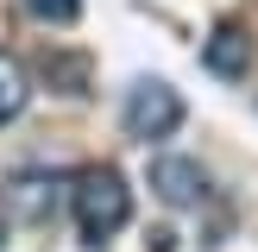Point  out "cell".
<instances>
[{"label":"cell","instance_id":"6da1fadb","mask_svg":"<svg viewBox=\"0 0 258 252\" xmlns=\"http://www.w3.org/2000/svg\"><path fill=\"white\" fill-rule=\"evenodd\" d=\"M70 202H76V227H82L88 246L113 239L126 227V214H133V196H126V183H120L113 164H88V170L70 183Z\"/></svg>","mask_w":258,"mask_h":252},{"label":"cell","instance_id":"7a4b0ae2","mask_svg":"<svg viewBox=\"0 0 258 252\" xmlns=\"http://www.w3.org/2000/svg\"><path fill=\"white\" fill-rule=\"evenodd\" d=\"M176 126H183V95L170 82H158V76L133 82V95H126V133L133 139H170Z\"/></svg>","mask_w":258,"mask_h":252},{"label":"cell","instance_id":"3957f363","mask_svg":"<svg viewBox=\"0 0 258 252\" xmlns=\"http://www.w3.org/2000/svg\"><path fill=\"white\" fill-rule=\"evenodd\" d=\"M151 189H158L170 208H189V202L208 196V170L196 158H151Z\"/></svg>","mask_w":258,"mask_h":252},{"label":"cell","instance_id":"277c9868","mask_svg":"<svg viewBox=\"0 0 258 252\" xmlns=\"http://www.w3.org/2000/svg\"><path fill=\"white\" fill-rule=\"evenodd\" d=\"M202 70L221 76V82H239V76L252 70V38L239 32V25H214V38L202 44Z\"/></svg>","mask_w":258,"mask_h":252},{"label":"cell","instance_id":"5b68a950","mask_svg":"<svg viewBox=\"0 0 258 252\" xmlns=\"http://www.w3.org/2000/svg\"><path fill=\"white\" fill-rule=\"evenodd\" d=\"M44 189H57V183H44V176H13V189H7V202L25 214V221H44L57 202H44Z\"/></svg>","mask_w":258,"mask_h":252},{"label":"cell","instance_id":"8992f818","mask_svg":"<svg viewBox=\"0 0 258 252\" xmlns=\"http://www.w3.org/2000/svg\"><path fill=\"white\" fill-rule=\"evenodd\" d=\"M25 76H19V63H0V126L7 120H19V107H25Z\"/></svg>","mask_w":258,"mask_h":252},{"label":"cell","instance_id":"52a82bcc","mask_svg":"<svg viewBox=\"0 0 258 252\" xmlns=\"http://www.w3.org/2000/svg\"><path fill=\"white\" fill-rule=\"evenodd\" d=\"M25 13L44 19V25H76L82 19V0H25Z\"/></svg>","mask_w":258,"mask_h":252},{"label":"cell","instance_id":"ba28073f","mask_svg":"<svg viewBox=\"0 0 258 252\" xmlns=\"http://www.w3.org/2000/svg\"><path fill=\"white\" fill-rule=\"evenodd\" d=\"M44 76L70 82V95H82V88H88V63H82V57H44Z\"/></svg>","mask_w":258,"mask_h":252},{"label":"cell","instance_id":"9c48e42d","mask_svg":"<svg viewBox=\"0 0 258 252\" xmlns=\"http://www.w3.org/2000/svg\"><path fill=\"white\" fill-rule=\"evenodd\" d=\"M0 239H7V233H0Z\"/></svg>","mask_w":258,"mask_h":252}]
</instances>
